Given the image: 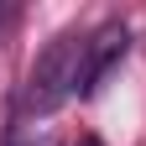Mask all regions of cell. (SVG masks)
Returning a JSON list of instances; mask_svg holds the SVG:
<instances>
[{"label": "cell", "instance_id": "2", "mask_svg": "<svg viewBox=\"0 0 146 146\" xmlns=\"http://www.w3.org/2000/svg\"><path fill=\"white\" fill-rule=\"evenodd\" d=\"M125 47H131L125 21H104L94 36H89V47H84V94H94V89L104 84V73L125 58Z\"/></svg>", "mask_w": 146, "mask_h": 146}, {"label": "cell", "instance_id": "1", "mask_svg": "<svg viewBox=\"0 0 146 146\" xmlns=\"http://www.w3.org/2000/svg\"><path fill=\"white\" fill-rule=\"evenodd\" d=\"M84 47H89V36H73V31L47 42V52L31 63L26 89H21V110L26 115H52L73 94H84Z\"/></svg>", "mask_w": 146, "mask_h": 146}]
</instances>
